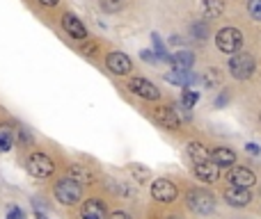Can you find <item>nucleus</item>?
<instances>
[{"label":"nucleus","instance_id":"f257e3e1","mask_svg":"<svg viewBox=\"0 0 261 219\" xmlns=\"http://www.w3.org/2000/svg\"><path fill=\"white\" fill-rule=\"evenodd\" d=\"M55 199H58L62 206H76V203L83 199L81 180H76L73 176L58 180V185H55Z\"/></svg>","mask_w":261,"mask_h":219},{"label":"nucleus","instance_id":"f03ea898","mask_svg":"<svg viewBox=\"0 0 261 219\" xmlns=\"http://www.w3.org/2000/svg\"><path fill=\"white\" fill-rule=\"evenodd\" d=\"M186 203L197 215H211L216 210V197L211 192H206V190H190L186 194Z\"/></svg>","mask_w":261,"mask_h":219},{"label":"nucleus","instance_id":"7ed1b4c3","mask_svg":"<svg viewBox=\"0 0 261 219\" xmlns=\"http://www.w3.org/2000/svg\"><path fill=\"white\" fill-rule=\"evenodd\" d=\"M229 73L236 80H248L254 73V57L250 53H234L229 59Z\"/></svg>","mask_w":261,"mask_h":219},{"label":"nucleus","instance_id":"20e7f679","mask_svg":"<svg viewBox=\"0 0 261 219\" xmlns=\"http://www.w3.org/2000/svg\"><path fill=\"white\" fill-rule=\"evenodd\" d=\"M216 44L222 53L234 55V53H239L241 44H243V35H241V30H236V27H222L216 35Z\"/></svg>","mask_w":261,"mask_h":219},{"label":"nucleus","instance_id":"39448f33","mask_svg":"<svg viewBox=\"0 0 261 219\" xmlns=\"http://www.w3.org/2000/svg\"><path fill=\"white\" fill-rule=\"evenodd\" d=\"M28 169H30V174L37 176V178H46V176H50L55 171V165L44 153H32V155L28 158Z\"/></svg>","mask_w":261,"mask_h":219},{"label":"nucleus","instance_id":"423d86ee","mask_svg":"<svg viewBox=\"0 0 261 219\" xmlns=\"http://www.w3.org/2000/svg\"><path fill=\"white\" fill-rule=\"evenodd\" d=\"M128 89L133 91L135 96L147 99V101H158L161 99V89H158L153 82L144 80V78H133V80H128Z\"/></svg>","mask_w":261,"mask_h":219},{"label":"nucleus","instance_id":"0eeeda50","mask_svg":"<svg viewBox=\"0 0 261 219\" xmlns=\"http://www.w3.org/2000/svg\"><path fill=\"white\" fill-rule=\"evenodd\" d=\"M176 187H174V183L172 180H167V178H158V180H153L151 183V197L156 199V201H161V203H172L176 199Z\"/></svg>","mask_w":261,"mask_h":219},{"label":"nucleus","instance_id":"6e6552de","mask_svg":"<svg viewBox=\"0 0 261 219\" xmlns=\"http://www.w3.org/2000/svg\"><path fill=\"white\" fill-rule=\"evenodd\" d=\"M225 201L229 203L231 208H245L250 201H252L250 187H239V185H231V187L225 190Z\"/></svg>","mask_w":261,"mask_h":219},{"label":"nucleus","instance_id":"1a4fd4ad","mask_svg":"<svg viewBox=\"0 0 261 219\" xmlns=\"http://www.w3.org/2000/svg\"><path fill=\"white\" fill-rule=\"evenodd\" d=\"M106 64H108V69L115 76H126V73H130V69H133L128 55H124V53H110Z\"/></svg>","mask_w":261,"mask_h":219},{"label":"nucleus","instance_id":"9d476101","mask_svg":"<svg viewBox=\"0 0 261 219\" xmlns=\"http://www.w3.org/2000/svg\"><path fill=\"white\" fill-rule=\"evenodd\" d=\"M195 176H197L202 183H216V180L220 178V167L213 160L199 162V165H195Z\"/></svg>","mask_w":261,"mask_h":219},{"label":"nucleus","instance_id":"9b49d317","mask_svg":"<svg viewBox=\"0 0 261 219\" xmlns=\"http://www.w3.org/2000/svg\"><path fill=\"white\" fill-rule=\"evenodd\" d=\"M62 27L69 32V37H73V39H87V27L83 25L81 18H76L73 14H64Z\"/></svg>","mask_w":261,"mask_h":219},{"label":"nucleus","instance_id":"f8f14e48","mask_svg":"<svg viewBox=\"0 0 261 219\" xmlns=\"http://www.w3.org/2000/svg\"><path fill=\"white\" fill-rule=\"evenodd\" d=\"M229 183L239 185V187H252V185L257 183V176L250 169H245V167H234V169L229 171Z\"/></svg>","mask_w":261,"mask_h":219},{"label":"nucleus","instance_id":"ddd939ff","mask_svg":"<svg viewBox=\"0 0 261 219\" xmlns=\"http://www.w3.org/2000/svg\"><path fill=\"white\" fill-rule=\"evenodd\" d=\"M83 219H106V206L99 199H87L83 203Z\"/></svg>","mask_w":261,"mask_h":219},{"label":"nucleus","instance_id":"4468645a","mask_svg":"<svg viewBox=\"0 0 261 219\" xmlns=\"http://www.w3.org/2000/svg\"><path fill=\"white\" fill-rule=\"evenodd\" d=\"M156 119L161 121L163 128H170V130L181 128V119H179V114H176V112L172 110V108H158V110H156Z\"/></svg>","mask_w":261,"mask_h":219},{"label":"nucleus","instance_id":"2eb2a0df","mask_svg":"<svg viewBox=\"0 0 261 219\" xmlns=\"http://www.w3.org/2000/svg\"><path fill=\"white\" fill-rule=\"evenodd\" d=\"M165 80L172 82V85L188 87V85H193V82H197V76H193L188 69H174V71H170V73L165 76Z\"/></svg>","mask_w":261,"mask_h":219},{"label":"nucleus","instance_id":"dca6fc26","mask_svg":"<svg viewBox=\"0 0 261 219\" xmlns=\"http://www.w3.org/2000/svg\"><path fill=\"white\" fill-rule=\"evenodd\" d=\"M211 160L216 162L218 167H231L236 162V153L231 151V148L220 146V148H216V151L211 153Z\"/></svg>","mask_w":261,"mask_h":219},{"label":"nucleus","instance_id":"f3484780","mask_svg":"<svg viewBox=\"0 0 261 219\" xmlns=\"http://www.w3.org/2000/svg\"><path fill=\"white\" fill-rule=\"evenodd\" d=\"M188 158L195 162V165H199V162H206L211 160V153L206 151V146L199 142H190L188 144Z\"/></svg>","mask_w":261,"mask_h":219},{"label":"nucleus","instance_id":"a211bd4d","mask_svg":"<svg viewBox=\"0 0 261 219\" xmlns=\"http://www.w3.org/2000/svg\"><path fill=\"white\" fill-rule=\"evenodd\" d=\"M170 62L174 64V69H190L195 62V57L190 50H179V53L170 55Z\"/></svg>","mask_w":261,"mask_h":219},{"label":"nucleus","instance_id":"6ab92c4d","mask_svg":"<svg viewBox=\"0 0 261 219\" xmlns=\"http://www.w3.org/2000/svg\"><path fill=\"white\" fill-rule=\"evenodd\" d=\"M222 9H225V3H222V0H202V14L206 18L220 16Z\"/></svg>","mask_w":261,"mask_h":219},{"label":"nucleus","instance_id":"aec40b11","mask_svg":"<svg viewBox=\"0 0 261 219\" xmlns=\"http://www.w3.org/2000/svg\"><path fill=\"white\" fill-rule=\"evenodd\" d=\"M14 146V135L7 126H0V153H7Z\"/></svg>","mask_w":261,"mask_h":219},{"label":"nucleus","instance_id":"412c9836","mask_svg":"<svg viewBox=\"0 0 261 219\" xmlns=\"http://www.w3.org/2000/svg\"><path fill=\"white\" fill-rule=\"evenodd\" d=\"M124 5H126V0H101V9L103 12H119V9H124Z\"/></svg>","mask_w":261,"mask_h":219},{"label":"nucleus","instance_id":"4be33fe9","mask_svg":"<svg viewBox=\"0 0 261 219\" xmlns=\"http://www.w3.org/2000/svg\"><path fill=\"white\" fill-rule=\"evenodd\" d=\"M204 85L206 87H218L220 85V71H218V69H208V71L204 73Z\"/></svg>","mask_w":261,"mask_h":219},{"label":"nucleus","instance_id":"5701e85b","mask_svg":"<svg viewBox=\"0 0 261 219\" xmlns=\"http://www.w3.org/2000/svg\"><path fill=\"white\" fill-rule=\"evenodd\" d=\"M199 101V94L197 91H193V89H188V87H186V91H184V99H181V103H184V108H193L195 103H197Z\"/></svg>","mask_w":261,"mask_h":219},{"label":"nucleus","instance_id":"b1692460","mask_svg":"<svg viewBox=\"0 0 261 219\" xmlns=\"http://www.w3.org/2000/svg\"><path fill=\"white\" fill-rule=\"evenodd\" d=\"M71 176L76 180H81V183H87V180H92V174L87 169H83V167H71Z\"/></svg>","mask_w":261,"mask_h":219},{"label":"nucleus","instance_id":"393cba45","mask_svg":"<svg viewBox=\"0 0 261 219\" xmlns=\"http://www.w3.org/2000/svg\"><path fill=\"white\" fill-rule=\"evenodd\" d=\"M248 12L254 21H261V0H248Z\"/></svg>","mask_w":261,"mask_h":219},{"label":"nucleus","instance_id":"a878e982","mask_svg":"<svg viewBox=\"0 0 261 219\" xmlns=\"http://www.w3.org/2000/svg\"><path fill=\"white\" fill-rule=\"evenodd\" d=\"M7 219H25V215H23L21 208H12V210L7 212Z\"/></svg>","mask_w":261,"mask_h":219},{"label":"nucleus","instance_id":"bb28decb","mask_svg":"<svg viewBox=\"0 0 261 219\" xmlns=\"http://www.w3.org/2000/svg\"><path fill=\"white\" fill-rule=\"evenodd\" d=\"M130 171L135 174V178H147V176H149L147 169H138V167H130Z\"/></svg>","mask_w":261,"mask_h":219},{"label":"nucleus","instance_id":"cd10ccee","mask_svg":"<svg viewBox=\"0 0 261 219\" xmlns=\"http://www.w3.org/2000/svg\"><path fill=\"white\" fill-rule=\"evenodd\" d=\"M110 219H130V215H126V212H113Z\"/></svg>","mask_w":261,"mask_h":219},{"label":"nucleus","instance_id":"c85d7f7f","mask_svg":"<svg viewBox=\"0 0 261 219\" xmlns=\"http://www.w3.org/2000/svg\"><path fill=\"white\" fill-rule=\"evenodd\" d=\"M248 153H252V155H257V153H259V146H257V144H248Z\"/></svg>","mask_w":261,"mask_h":219},{"label":"nucleus","instance_id":"c756f323","mask_svg":"<svg viewBox=\"0 0 261 219\" xmlns=\"http://www.w3.org/2000/svg\"><path fill=\"white\" fill-rule=\"evenodd\" d=\"M41 5H46V7H55V5L60 3V0H39Z\"/></svg>","mask_w":261,"mask_h":219},{"label":"nucleus","instance_id":"7c9ffc66","mask_svg":"<svg viewBox=\"0 0 261 219\" xmlns=\"http://www.w3.org/2000/svg\"><path fill=\"white\" fill-rule=\"evenodd\" d=\"M222 103H227V96H225V94H222V96H220V99H218V101H216V105H222Z\"/></svg>","mask_w":261,"mask_h":219},{"label":"nucleus","instance_id":"2f4dec72","mask_svg":"<svg viewBox=\"0 0 261 219\" xmlns=\"http://www.w3.org/2000/svg\"><path fill=\"white\" fill-rule=\"evenodd\" d=\"M37 217H39V219H46V215H44V212H37Z\"/></svg>","mask_w":261,"mask_h":219},{"label":"nucleus","instance_id":"473e14b6","mask_svg":"<svg viewBox=\"0 0 261 219\" xmlns=\"http://www.w3.org/2000/svg\"><path fill=\"white\" fill-rule=\"evenodd\" d=\"M170 219H179V217H170Z\"/></svg>","mask_w":261,"mask_h":219},{"label":"nucleus","instance_id":"72a5a7b5","mask_svg":"<svg viewBox=\"0 0 261 219\" xmlns=\"http://www.w3.org/2000/svg\"><path fill=\"white\" fill-rule=\"evenodd\" d=\"M259 121H261V114H259Z\"/></svg>","mask_w":261,"mask_h":219}]
</instances>
